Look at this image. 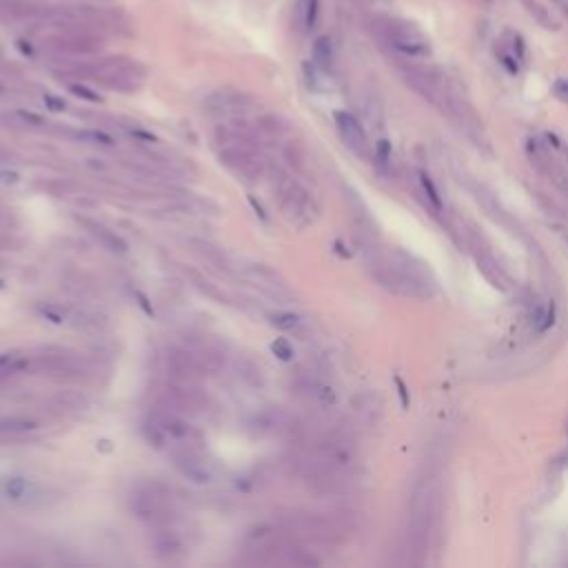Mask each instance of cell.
<instances>
[{
    "label": "cell",
    "mask_w": 568,
    "mask_h": 568,
    "mask_svg": "<svg viewBox=\"0 0 568 568\" xmlns=\"http://www.w3.org/2000/svg\"><path fill=\"white\" fill-rule=\"evenodd\" d=\"M171 460H173V467L183 473L187 480L196 482V484H206L211 482V471L206 467V462L196 453L193 448L189 446H183V448H176L171 453Z\"/></svg>",
    "instance_id": "obj_12"
},
{
    "label": "cell",
    "mask_w": 568,
    "mask_h": 568,
    "mask_svg": "<svg viewBox=\"0 0 568 568\" xmlns=\"http://www.w3.org/2000/svg\"><path fill=\"white\" fill-rule=\"evenodd\" d=\"M45 102L49 105V109H51V111H64V109H67V102H64L62 98L51 96V94H47V96H45Z\"/></svg>",
    "instance_id": "obj_38"
},
{
    "label": "cell",
    "mask_w": 568,
    "mask_h": 568,
    "mask_svg": "<svg viewBox=\"0 0 568 568\" xmlns=\"http://www.w3.org/2000/svg\"><path fill=\"white\" fill-rule=\"evenodd\" d=\"M313 64L322 71L329 73L333 69V45L329 36H320L313 43Z\"/></svg>",
    "instance_id": "obj_20"
},
{
    "label": "cell",
    "mask_w": 568,
    "mask_h": 568,
    "mask_svg": "<svg viewBox=\"0 0 568 568\" xmlns=\"http://www.w3.org/2000/svg\"><path fill=\"white\" fill-rule=\"evenodd\" d=\"M302 318L298 313H284V311H278V313H271L269 315V325L276 327L280 331H291L295 327H300Z\"/></svg>",
    "instance_id": "obj_24"
},
{
    "label": "cell",
    "mask_w": 568,
    "mask_h": 568,
    "mask_svg": "<svg viewBox=\"0 0 568 568\" xmlns=\"http://www.w3.org/2000/svg\"><path fill=\"white\" fill-rule=\"evenodd\" d=\"M109 444H111V442H107V440H100V442H98V448H100V450H105V453H109V450H111V446H109Z\"/></svg>",
    "instance_id": "obj_42"
},
{
    "label": "cell",
    "mask_w": 568,
    "mask_h": 568,
    "mask_svg": "<svg viewBox=\"0 0 568 568\" xmlns=\"http://www.w3.org/2000/svg\"><path fill=\"white\" fill-rule=\"evenodd\" d=\"M271 351H274L280 360H284V362L293 360V346L289 344L287 338H278V340L271 342Z\"/></svg>",
    "instance_id": "obj_30"
},
{
    "label": "cell",
    "mask_w": 568,
    "mask_h": 568,
    "mask_svg": "<svg viewBox=\"0 0 568 568\" xmlns=\"http://www.w3.org/2000/svg\"><path fill=\"white\" fill-rule=\"evenodd\" d=\"M267 171L271 173V183H274V189H276L280 213L295 227H306L311 222V211H313V202H311V196H308V191L278 164L267 166Z\"/></svg>",
    "instance_id": "obj_1"
},
{
    "label": "cell",
    "mask_w": 568,
    "mask_h": 568,
    "mask_svg": "<svg viewBox=\"0 0 568 568\" xmlns=\"http://www.w3.org/2000/svg\"><path fill=\"white\" fill-rule=\"evenodd\" d=\"M520 58H515V56H502V64L511 71V73H518L520 71V64H518Z\"/></svg>",
    "instance_id": "obj_39"
},
{
    "label": "cell",
    "mask_w": 568,
    "mask_h": 568,
    "mask_svg": "<svg viewBox=\"0 0 568 568\" xmlns=\"http://www.w3.org/2000/svg\"><path fill=\"white\" fill-rule=\"evenodd\" d=\"M282 156H284V160L289 162V166H293L295 171H300L302 166H304V162H306V153H304V149L298 145V142H289V145L282 149Z\"/></svg>",
    "instance_id": "obj_25"
},
{
    "label": "cell",
    "mask_w": 568,
    "mask_h": 568,
    "mask_svg": "<svg viewBox=\"0 0 568 568\" xmlns=\"http://www.w3.org/2000/svg\"><path fill=\"white\" fill-rule=\"evenodd\" d=\"M437 518V490L431 480L418 484L416 495L411 502V541L416 553L429 548V537L433 533Z\"/></svg>",
    "instance_id": "obj_3"
},
{
    "label": "cell",
    "mask_w": 568,
    "mask_h": 568,
    "mask_svg": "<svg viewBox=\"0 0 568 568\" xmlns=\"http://www.w3.org/2000/svg\"><path fill=\"white\" fill-rule=\"evenodd\" d=\"M395 386H397V395H399V402H402L404 409H409L411 404V397H409V389H406V384L402 378H395Z\"/></svg>",
    "instance_id": "obj_36"
},
{
    "label": "cell",
    "mask_w": 568,
    "mask_h": 568,
    "mask_svg": "<svg viewBox=\"0 0 568 568\" xmlns=\"http://www.w3.org/2000/svg\"><path fill=\"white\" fill-rule=\"evenodd\" d=\"M5 490L11 499H22V497H27L29 482L22 480V477H11V480L5 484Z\"/></svg>",
    "instance_id": "obj_28"
},
{
    "label": "cell",
    "mask_w": 568,
    "mask_h": 568,
    "mask_svg": "<svg viewBox=\"0 0 568 568\" xmlns=\"http://www.w3.org/2000/svg\"><path fill=\"white\" fill-rule=\"evenodd\" d=\"M136 298H138V300H140V302H138V304H140V306H142V308H145V313H147V315H153V308H151V306H149V300H147V298H145V295H142V293H140V291H138V293H136Z\"/></svg>",
    "instance_id": "obj_41"
},
{
    "label": "cell",
    "mask_w": 568,
    "mask_h": 568,
    "mask_svg": "<svg viewBox=\"0 0 568 568\" xmlns=\"http://www.w3.org/2000/svg\"><path fill=\"white\" fill-rule=\"evenodd\" d=\"M36 422L29 418H3L0 420V440H14L24 433L36 431Z\"/></svg>",
    "instance_id": "obj_18"
},
{
    "label": "cell",
    "mask_w": 568,
    "mask_h": 568,
    "mask_svg": "<svg viewBox=\"0 0 568 568\" xmlns=\"http://www.w3.org/2000/svg\"><path fill=\"white\" fill-rule=\"evenodd\" d=\"M189 244L193 247V251L200 253L206 262H211L213 267L222 269V271H229V262H227V255L222 253V249H218L215 244L206 242V240H198V238H191Z\"/></svg>",
    "instance_id": "obj_19"
},
{
    "label": "cell",
    "mask_w": 568,
    "mask_h": 568,
    "mask_svg": "<svg viewBox=\"0 0 568 568\" xmlns=\"http://www.w3.org/2000/svg\"><path fill=\"white\" fill-rule=\"evenodd\" d=\"M151 551L158 560L171 562L183 555V541H180V537L171 528H158V531L151 535Z\"/></svg>",
    "instance_id": "obj_13"
},
{
    "label": "cell",
    "mask_w": 568,
    "mask_h": 568,
    "mask_svg": "<svg viewBox=\"0 0 568 568\" xmlns=\"http://www.w3.org/2000/svg\"><path fill=\"white\" fill-rule=\"evenodd\" d=\"M83 71L94 76L100 85L113 89V92H122V94L138 92L142 87V80H145V69H142L136 60L120 58V56L87 64V67H83Z\"/></svg>",
    "instance_id": "obj_2"
},
{
    "label": "cell",
    "mask_w": 568,
    "mask_h": 568,
    "mask_svg": "<svg viewBox=\"0 0 568 568\" xmlns=\"http://www.w3.org/2000/svg\"><path fill=\"white\" fill-rule=\"evenodd\" d=\"M166 504H169V493L158 482L136 486L129 497V509L134 511L136 518L156 524L166 520Z\"/></svg>",
    "instance_id": "obj_5"
},
{
    "label": "cell",
    "mask_w": 568,
    "mask_h": 568,
    "mask_svg": "<svg viewBox=\"0 0 568 568\" xmlns=\"http://www.w3.org/2000/svg\"><path fill=\"white\" fill-rule=\"evenodd\" d=\"M142 433H145V440H147L149 444H153L156 448H162L164 442H166V433H164V429H162L160 424L153 422L151 418L145 422V426H142Z\"/></svg>",
    "instance_id": "obj_26"
},
{
    "label": "cell",
    "mask_w": 568,
    "mask_h": 568,
    "mask_svg": "<svg viewBox=\"0 0 568 568\" xmlns=\"http://www.w3.org/2000/svg\"><path fill=\"white\" fill-rule=\"evenodd\" d=\"M420 183H422V189L426 191V196H429L431 204L435 206L437 211H440L442 209V198H440V191H437V187L433 185V180L426 173H420Z\"/></svg>",
    "instance_id": "obj_29"
},
{
    "label": "cell",
    "mask_w": 568,
    "mask_h": 568,
    "mask_svg": "<svg viewBox=\"0 0 568 568\" xmlns=\"http://www.w3.org/2000/svg\"><path fill=\"white\" fill-rule=\"evenodd\" d=\"M185 274L189 276V280L193 282V287H196L200 293H204L206 298H211V300H215V302H227V298H225V293L220 291L215 287V284H211L209 280H206L200 271H196V269H185Z\"/></svg>",
    "instance_id": "obj_21"
},
{
    "label": "cell",
    "mask_w": 568,
    "mask_h": 568,
    "mask_svg": "<svg viewBox=\"0 0 568 568\" xmlns=\"http://www.w3.org/2000/svg\"><path fill=\"white\" fill-rule=\"evenodd\" d=\"M69 89H71V94H76L78 98H85V100H89V102H100V96L96 94V92H92V89L89 87H85V85H69Z\"/></svg>",
    "instance_id": "obj_32"
},
{
    "label": "cell",
    "mask_w": 568,
    "mask_h": 568,
    "mask_svg": "<svg viewBox=\"0 0 568 568\" xmlns=\"http://www.w3.org/2000/svg\"><path fill=\"white\" fill-rule=\"evenodd\" d=\"M318 9H320V0H298V3H295L293 20H295V27H298L302 34L311 31L315 27Z\"/></svg>",
    "instance_id": "obj_17"
},
{
    "label": "cell",
    "mask_w": 568,
    "mask_h": 568,
    "mask_svg": "<svg viewBox=\"0 0 568 568\" xmlns=\"http://www.w3.org/2000/svg\"><path fill=\"white\" fill-rule=\"evenodd\" d=\"M36 364L47 378L56 382L80 380L89 373V364L78 353L67 351V348H58V346H47L45 351L38 355Z\"/></svg>",
    "instance_id": "obj_4"
},
{
    "label": "cell",
    "mask_w": 568,
    "mask_h": 568,
    "mask_svg": "<svg viewBox=\"0 0 568 568\" xmlns=\"http://www.w3.org/2000/svg\"><path fill=\"white\" fill-rule=\"evenodd\" d=\"M45 7L31 5L27 0H0V16L9 20H41Z\"/></svg>",
    "instance_id": "obj_16"
},
{
    "label": "cell",
    "mask_w": 568,
    "mask_h": 568,
    "mask_svg": "<svg viewBox=\"0 0 568 568\" xmlns=\"http://www.w3.org/2000/svg\"><path fill=\"white\" fill-rule=\"evenodd\" d=\"M384 36L386 41H389V45L404 56H429L431 51L429 41H426L413 24H406V22L389 20L384 24Z\"/></svg>",
    "instance_id": "obj_7"
},
{
    "label": "cell",
    "mask_w": 568,
    "mask_h": 568,
    "mask_svg": "<svg viewBox=\"0 0 568 568\" xmlns=\"http://www.w3.org/2000/svg\"><path fill=\"white\" fill-rule=\"evenodd\" d=\"M257 129H260L262 134L267 136H274V138H280L284 136L291 129V125L282 118V115H276V113H267L262 115L260 120H257Z\"/></svg>",
    "instance_id": "obj_22"
},
{
    "label": "cell",
    "mask_w": 568,
    "mask_h": 568,
    "mask_svg": "<svg viewBox=\"0 0 568 568\" xmlns=\"http://www.w3.org/2000/svg\"><path fill=\"white\" fill-rule=\"evenodd\" d=\"M553 325H555V304L546 306V313H544V318H541V325L537 327V331H539V333H544V331H548Z\"/></svg>",
    "instance_id": "obj_35"
},
{
    "label": "cell",
    "mask_w": 568,
    "mask_h": 568,
    "mask_svg": "<svg viewBox=\"0 0 568 568\" xmlns=\"http://www.w3.org/2000/svg\"><path fill=\"white\" fill-rule=\"evenodd\" d=\"M524 5L528 7V14H531V16H533V18H535L537 22H541V24H544L546 29H551V27H553V22L548 20L546 11L539 7V3H537V0H524Z\"/></svg>",
    "instance_id": "obj_31"
},
{
    "label": "cell",
    "mask_w": 568,
    "mask_h": 568,
    "mask_svg": "<svg viewBox=\"0 0 568 568\" xmlns=\"http://www.w3.org/2000/svg\"><path fill=\"white\" fill-rule=\"evenodd\" d=\"M76 220H78L89 234H92L102 247L105 249H109L111 253H127V242L115 234V231H111L109 227H105L102 222H96V220H89V218H76Z\"/></svg>",
    "instance_id": "obj_14"
},
{
    "label": "cell",
    "mask_w": 568,
    "mask_h": 568,
    "mask_svg": "<svg viewBox=\"0 0 568 568\" xmlns=\"http://www.w3.org/2000/svg\"><path fill=\"white\" fill-rule=\"evenodd\" d=\"M335 127H338L342 142L355 153V156H360V158H367V156H369V140H367V134H364L362 125H360V120L355 118L353 113H348V111H338V113H335Z\"/></svg>",
    "instance_id": "obj_11"
},
{
    "label": "cell",
    "mask_w": 568,
    "mask_h": 568,
    "mask_svg": "<svg viewBox=\"0 0 568 568\" xmlns=\"http://www.w3.org/2000/svg\"><path fill=\"white\" fill-rule=\"evenodd\" d=\"M47 49L54 54H67V56H92L98 54L102 43L96 36V31H56L43 41Z\"/></svg>",
    "instance_id": "obj_6"
},
{
    "label": "cell",
    "mask_w": 568,
    "mask_h": 568,
    "mask_svg": "<svg viewBox=\"0 0 568 568\" xmlns=\"http://www.w3.org/2000/svg\"><path fill=\"white\" fill-rule=\"evenodd\" d=\"M240 376L247 380L251 386H262V373H260V367H257L253 360H247V362L240 364Z\"/></svg>",
    "instance_id": "obj_27"
},
{
    "label": "cell",
    "mask_w": 568,
    "mask_h": 568,
    "mask_svg": "<svg viewBox=\"0 0 568 568\" xmlns=\"http://www.w3.org/2000/svg\"><path fill=\"white\" fill-rule=\"evenodd\" d=\"M166 371H169L173 382L198 384L206 376L196 351L187 346H171L169 351H166Z\"/></svg>",
    "instance_id": "obj_8"
},
{
    "label": "cell",
    "mask_w": 568,
    "mask_h": 568,
    "mask_svg": "<svg viewBox=\"0 0 568 568\" xmlns=\"http://www.w3.org/2000/svg\"><path fill=\"white\" fill-rule=\"evenodd\" d=\"M56 404L64 409L67 413H78L89 406V399L83 393H73V391H64L56 397Z\"/></svg>",
    "instance_id": "obj_23"
},
{
    "label": "cell",
    "mask_w": 568,
    "mask_h": 568,
    "mask_svg": "<svg viewBox=\"0 0 568 568\" xmlns=\"http://www.w3.org/2000/svg\"><path fill=\"white\" fill-rule=\"evenodd\" d=\"M164 399L183 416H200L206 406V397L198 389V384L191 382H173L166 386Z\"/></svg>",
    "instance_id": "obj_9"
},
{
    "label": "cell",
    "mask_w": 568,
    "mask_h": 568,
    "mask_svg": "<svg viewBox=\"0 0 568 568\" xmlns=\"http://www.w3.org/2000/svg\"><path fill=\"white\" fill-rule=\"evenodd\" d=\"M376 153H378V160H380V164H382V166H386V164H389V160H391V142H389V140H380V142H378V149H376Z\"/></svg>",
    "instance_id": "obj_33"
},
{
    "label": "cell",
    "mask_w": 568,
    "mask_h": 568,
    "mask_svg": "<svg viewBox=\"0 0 568 568\" xmlns=\"http://www.w3.org/2000/svg\"><path fill=\"white\" fill-rule=\"evenodd\" d=\"M249 204L253 206V211L260 215V220H264V222H269V215H267V211H264V206H262V202H257L255 200V196H249Z\"/></svg>",
    "instance_id": "obj_40"
},
{
    "label": "cell",
    "mask_w": 568,
    "mask_h": 568,
    "mask_svg": "<svg viewBox=\"0 0 568 568\" xmlns=\"http://www.w3.org/2000/svg\"><path fill=\"white\" fill-rule=\"evenodd\" d=\"M18 118H22L24 122L31 125V127H43L45 125V120L41 118V115H36L31 111H18Z\"/></svg>",
    "instance_id": "obj_37"
},
{
    "label": "cell",
    "mask_w": 568,
    "mask_h": 568,
    "mask_svg": "<svg viewBox=\"0 0 568 568\" xmlns=\"http://www.w3.org/2000/svg\"><path fill=\"white\" fill-rule=\"evenodd\" d=\"M253 429H257L260 435H267V433H282L291 429V418L284 413L282 409H267L262 413H257L251 422Z\"/></svg>",
    "instance_id": "obj_15"
},
{
    "label": "cell",
    "mask_w": 568,
    "mask_h": 568,
    "mask_svg": "<svg viewBox=\"0 0 568 568\" xmlns=\"http://www.w3.org/2000/svg\"><path fill=\"white\" fill-rule=\"evenodd\" d=\"M553 96L560 102H568V78H560L553 85Z\"/></svg>",
    "instance_id": "obj_34"
},
{
    "label": "cell",
    "mask_w": 568,
    "mask_h": 568,
    "mask_svg": "<svg viewBox=\"0 0 568 568\" xmlns=\"http://www.w3.org/2000/svg\"><path fill=\"white\" fill-rule=\"evenodd\" d=\"M253 105V98L249 94L240 92V89H218L204 102V109L211 115H240L244 111H249Z\"/></svg>",
    "instance_id": "obj_10"
}]
</instances>
